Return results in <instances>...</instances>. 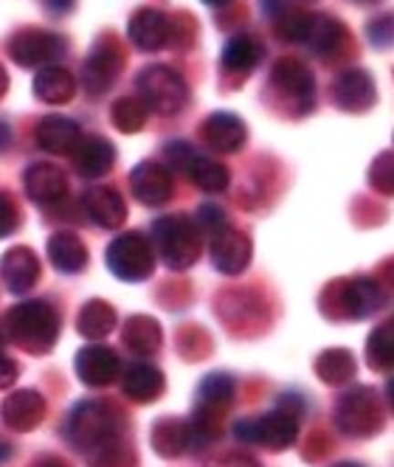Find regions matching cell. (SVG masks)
I'll use <instances>...</instances> for the list:
<instances>
[{
	"label": "cell",
	"mask_w": 394,
	"mask_h": 467,
	"mask_svg": "<svg viewBox=\"0 0 394 467\" xmlns=\"http://www.w3.org/2000/svg\"><path fill=\"white\" fill-rule=\"evenodd\" d=\"M65 437L74 451L93 456L121 440V414L105 400H82L65 420Z\"/></svg>",
	"instance_id": "obj_1"
},
{
	"label": "cell",
	"mask_w": 394,
	"mask_h": 467,
	"mask_svg": "<svg viewBox=\"0 0 394 467\" xmlns=\"http://www.w3.org/2000/svg\"><path fill=\"white\" fill-rule=\"evenodd\" d=\"M9 336L31 355H46L54 349L59 338V316L48 302L31 298V302H20L6 316Z\"/></svg>",
	"instance_id": "obj_2"
},
{
	"label": "cell",
	"mask_w": 394,
	"mask_h": 467,
	"mask_svg": "<svg viewBox=\"0 0 394 467\" xmlns=\"http://www.w3.org/2000/svg\"><path fill=\"white\" fill-rule=\"evenodd\" d=\"M155 256L172 271H186L201 256V231L189 217H161L152 225Z\"/></svg>",
	"instance_id": "obj_3"
},
{
	"label": "cell",
	"mask_w": 394,
	"mask_h": 467,
	"mask_svg": "<svg viewBox=\"0 0 394 467\" xmlns=\"http://www.w3.org/2000/svg\"><path fill=\"white\" fill-rule=\"evenodd\" d=\"M336 428L344 437L367 440L383 428V403L380 394L369 386L347 389L336 403Z\"/></svg>",
	"instance_id": "obj_4"
},
{
	"label": "cell",
	"mask_w": 394,
	"mask_h": 467,
	"mask_svg": "<svg viewBox=\"0 0 394 467\" xmlns=\"http://www.w3.org/2000/svg\"><path fill=\"white\" fill-rule=\"evenodd\" d=\"M136 88H139V99L147 105V110L161 113V116L178 113L189 99V88H186L183 77L178 71L167 68V65H147L136 79Z\"/></svg>",
	"instance_id": "obj_5"
},
{
	"label": "cell",
	"mask_w": 394,
	"mask_h": 467,
	"mask_svg": "<svg viewBox=\"0 0 394 467\" xmlns=\"http://www.w3.org/2000/svg\"><path fill=\"white\" fill-rule=\"evenodd\" d=\"M108 268L124 282H144L155 271V251L141 234H121L108 245Z\"/></svg>",
	"instance_id": "obj_6"
},
{
	"label": "cell",
	"mask_w": 394,
	"mask_h": 467,
	"mask_svg": "<svg viewBox=\"0 0 394 467\" xmlns=\"http://www.w3.org/2000/svg\"><path fill=\"white\" fill-rule=\"evenodd\" d=\"M234 437L240 442L262 445L268 451H285L296 442V437H299V420L276 409V411H268L254 420H240L234 425Z\"/></svg>",
	"instance_id": "obj_7"
},
{
	"label": "cell",
	"mask_w": 394,
	"mask_h": 467,
	"mask_svg": "<svg viewBox=\"0 0 394 467\" xmlns=\"http://www.w3.org/2000/svg\"><path fill=\"white\" fill-rule=\"evenodd\" d=\"M124 68V51L116 37H98L82 65V85L90 96H102L113 88Z\"/></svg>",
	"instance_id": "obj_8"
},
{
	"label": "cell",
	"mask_w": 394,
	"mask_h": 467,
	"mask_svg": "<svg viewBox=\"0 0 394 467\" xmlns=\"http://www.w3.org/2000/svg\"><path fill=\"white\" fill-rule=\"evenodd\" d=\"M271 82L279 90V96H285L293 108L296 116H302L307 110H313L316 105V82L313 74L305 68V62L299 59H279L271 71Z\"/></svg>",
	"instance_id": "obj_9"
},
{
	"label": "cell",
	"mask_w": 394,
	"mask_h": 467,
	"mask_svg": "<svg viewBox=\"0 0 394 467\" xmlns=\"http://www.w3.org/2000/svg\"><path fill=\"white\" fill-rule=\"evenodd\" d=\"M65 40L43 28H23L9 40V57L23 65V68H37V65H51L57 57H62Z\"/></svg>",
	"instance_id": "obj_10"
},
{
	"label": "cell",
	"mask_w": 394,
	"mask_h": 467,
	"mask_svg": "<svg viewBox=\"0 0 394 467\" xmlns=\"http://www.w3.org/2000/svg\"><path fill=\"white\" fill-rule=\"evenodd\" d=\"M336 290H338V305H341L338 316H344V318H367L386 305L383 285L369 276L349 279V282L338 285Z\"/></svg>",
	"instance_id": "obj_11"
},
{
	"label": "cell",
	"mask_w": 394,
	"mask_h": 467,
	"mask_svg": "<svg viewBox=\"0 0 394 467\" xmlns=\"http://www.w3.org/2000/svg\"><path fill=\"white\" fill-rule=\"evenodd\" d=\"M0 420L9 431H35L46 420V400L35 389H17L0 403Z\"/></svg>",
	"instance_id": "obj_12"
},
{
	"label": "cell",
	"mask_w": 394,
	"mask_h": 467,
	"mask_svg": "<svg viewBox=\"0 0 394 467\" xmlns=\"http://www.w3.org/2000/svg\"><path fill=\"white\" fill-rule=\"evenodd\" d=\"M130 189H133V197L139 203L158 209L163 203H170L172 197V175L167 166L144 161L139 163L133 172H130Z\"/></svg>",
	"instance_id": "obj_13"
},
{
	"label": "cell",
	"mask_w": 394,
	"mask_h": 467,
	"mask_svg": "<svg viewBox=\"0 0 394 467\" xmlns=\"http://www.w3.org/2000/svg\"><path fill=\"white\" fill-rule=\"evenodd\" d=\"M119 372H121V363L110 347L93 344L77 352V378L90 389L110 386L119 378Z\"/></svg>",
	"instance_id": "obj_14"
},
{
	"label": "cell",
	"mask_w": 394,
	"mask_h": 467,
	"mask_svg": "<svg viewBox=\"0 0 394 467\" xmlns=\"http://www.w3.org/2000/svg\"><path fill=\"white\" fill-rule=\"evenodd\" d=\"M333 99H336V105L347 113H364L378 102L375 79L364 68L344 71L333 85Z\"/></svg>",
	"instance_id": "obj_15"
},
{
	"label": "cell",
	"mask_w": 394,
	"mask_h": 467,
	"mask_svg": "<svg viewBox=\"0 0 394 467\" xmlns=\"http://www.w3.org/2000/svg\"><path fill=\"white\" fill-rule=\"evenodd\" d=\"M212 262L225 276H240L251 265V240L234 228H223L212 240Z\"/></svg>",
	"instance_id": "obj_16"
},
{
	"label": "cell",
	"mask_w": 394,
	"mask_h": 467,
	"mask_svg": "<svg viewBox=\"0 0 394 467\" xmlns=\"http://www.w3.org/2000/svg\"><path fill=\"white\" fill-rule=\"evenodd\" d=\"M26 194L40 206H54L68 194V178L54 163H31L23 175Z\"/></svg>",
	"instance_id": "obj_17"
},
{
	"label": "cell",
	"mask_w": 394,
	"mask_h": 467,
	"mask_svg": "<svg viewBox=\"0 0 394 467\" xmlns=\"http://www.w3.org/2000/svg\"><path fill=\"white\" fill-rule=\"evenodd\" d=\"M130 40L141 51H161L172 37V23L170 17L158 12V9H139L130 17Z\"/></svg>",
	"instance_id": "obj_18"
},
{
	"label": "cell",
	"mask_w": 394,
	"mask_h": 467,
	"mask_svg": "<svg viewBox=\"0 0 394 467\" xmlns=\"http://www.w3.org/2000/svg\"><path fill=\"white\" fill-rule=\"evenodd\" d=\"M0 279L4 285L12 290V293H26L37 285L40 279V259L37 254L26 248V245H17V248H9L0 259Z\"/></svg>",
	"instance_id": "obj_19"
},
{
	"label": "cell",
	"mask_w": 394,
	"mask_h": 467,
	"mask_svg": "<svg viewBox=\"0 0 394 467\" xmlns=\"http://www.w3.org/2000/svg\"><path fill=\"white\" fill-rule=\"evenodd\" d=\"M85 209H88V217L98 228H108V231L121 228L124 220H127L124 197L113 186H96V189H90L85 194Z\"/></svg>",
	"instance_id": "obj_20"
},
{
	"label": "cell",
	"mask_w": 394,
	"mask_h": 467,
	"mask_svg": "<svg viewBox=\"0 0 394 467\" xmlns=\"http://www.w3.org/2000/svg\"><path fill=\"white\" fill-rule=\"evenodd\" d=\"M74 155V166L77 172L85 178H102L113 170V161H116V150L108 139H98V136H82V141L77 144Z\"/></svg>",
	"instance_id": "obj_21"
},
{
	"label": "cell",
	"mask_w": 394,
	"mask_h": 467,
	"mask_svg": "<svg viewBox=\"0 0 394 467\" xmlns=\"http://www.w3.org/2000/svg\"><path fill=\"white\" fill-rule=\"evenodd\" d=\"M121 389L124 394L133 400V403H155V400L167 389V380H163L161 369L152 363H133L130 369H124L121 378Z\"/></svg>",
	"instance_id": "obj_22"
},
{
	"label": "cell",
	"mask_w": 394,
	"mask_h": 467,
	"mask_svg": "<svg viewBox=\"0 0 394 467\" xmlns=\"http://www.w3.org/2000/svg\"><path fill=\"white\" fill-rule=\"evenodd\" d=\"M82 141V130L77 121L62 119V116H46L37 124V144L46 152L54 155H71L77 150V144Z\"/></svg>",
	"instance_id": "obj_23"
},
{
	"label": "cell",
	"mask_w": 394,
	"mask_h": 467,
	"mask_svg": "<svg viewBox=\"0 0 394 467\" xmlns=\"http://www.w3.org/2000/svg\"><path fill=\"white\" fill-rule=\"evenodd\" d=\"M245 124L234 113H212L203 124V139L217 152H237L245 144Z\"/></svg>",
	"instance_id": "obj_24"
},
{
	"label": "cell",
	"mask_w": 394,
	"mask_h": 467,
	"mask_svg": "<svg viewBox=\"0 0 394 467\" xmlns=\"http://www.w3.org/2000/svg\"><path fill=\"white\" fill-rule=\"evenodd\" d=\"M51 265L59 274H79L88 265V248L71 231H57L46 245Z\"/></svg>",
	"instance_id": "obj_25"
},
{
	"label": "cell",
	"mask_w": 394,
	"mask_h": 467,
	"mask_svg": "<svg viewBox=\"0 0 394 467\" xmlns=\"http://www.w3.org/2000/svg\"><path fill=\"white\" fill-rule=\"evenodd\" d=\"M35 93L46 105H68L77 93V79L59 65H46L35 77Z\"/></svg>",
	"instance_id": "obj_26"
},
{
	"label": "cell",
	"mask_w": 394,
	"mask_h": 467,
	"mask_svg": "<svg viewBox=\"0 0 394 467\" xmlns=\"http://www.w3.org/2000/svg\"><path fill=\"white\" fill-rule=\"evenodd\" d=\"M121 341L130 352L136 355H152L158 352L163 336H161V324L152 316H133L124 324Z\"/></svg>",
	"instance_id": "obj_27"
},
{
	"label": "cell",
	"mask_w": 394,
	"mask_h": 467,
	"mask_svg": "<svg viewBox=\"0 0 394 467\" xmlns=\"http://www.w3.org/2000/svg\"><path fill=\"white\" fill-rule=\"evenodd\" d=\"M150 442H152V451H155L158 456H163V459H175V456H181L183 451H189V428H186L183 420H172V417L158 420V422L152 425V437H150Z\"/></svg>",
	"instance_id": "obj_28"
},
{
	"label": "cell",
	"mask_w": 394,
	"mask_h": 467,
	"mask_svg": "<svg viewBox=\"0 0 394 467\" xmlns=\"http://www.w3.org/2000/svg\"><path fill=\"white\" fill-rule=\"evenodd\" d=\"M355 355L349 349L333 347V349H324L316 358V375L318 380H324L327 386H344L355 378Z\"/></svg>",
	"instance_id": "obj_29"
},
{
	"label": "cell",
	"mask_w": 394,
	"mask_h": 467,
	"mask_svg": "<svg viewBox=\"0 0 394 467\" xmlns=\"http://www.w3.org/2000/svg\"><path fill=\"white\" fill-rule=\"evenodd\" d=\"M223 68L225 71H237V74H248L256 68V62L262 59V43L254 40L251 35H237L223 46Z\"/></svg>",
	"instance_id": "obj_30"
},
{
	"label": "cell",
	"mask_w": 394,
	"mask_h": 467,
	"mask_svg": "<svg viewBox=\"0 0 394 467\" xmlns=\"http://www.w3.org/2000/svg\"><path fill=\"white\" fill-rule=\"evenodd\" d=\"M181 170H186V175L192 178V183L206 189V192H225L228 189V181H232V178H228V170H225L223 163H217V161H212L206 155H197V152H192L186 158V163L181 166Z\"/></svg>",
	"instance_id": "obj_31"
},
{
	"label": "cell",
	"mask_w": 394,
	"mask_h": 467,
	"mask_svg": "<svg viewBox=\"0 0 394 467\" xmlns=\"http://www.w3.org/2000/svg\"><path fill=\"white\" fill-rule=\"evenodd\" d=\"M113 329H116V310L108 302H102V298H93V302H88L79 310V332L85 338L98 341L110 336Z\"/></svg>",
	"instance_id": "obj_32"
},
{
	"label": "cell",
	"mask_w": 394,
	"mask_h": 467,
	"mask_svg": "<svg viewBox=\"0 0 394 467\" xmlns=\"http://www.w3.org/2000/svg\"><path fill=\"white\" fill-rule=\"evenodd\" d=\"M344 37H347V31L338 20L324 17V15H313L310 35H307L305 46H310L316 54L327 57V54H336L344 46Z\"/></svg>",
	"instance_id": "obj_33"
},
{
	"label": "cell",
	"mask_w": 394,
	"mask_h": 467,
	"mask_svg": "<svg viewBox=\"0 0 394 467\" xmlns=\"http://www.w3.org/2000/svg\"><path fill=\"white\" fill-rule=\"evenodd\" d=\"M201 406L206 409H214V411H225L228 403L234 400V391H237V383L232 375L225 372H212L201 380Z\"/></svg>",
	"instance_id": "obj_34"
},
{
	"label": "cell",
	"mask_w": 394,
	"mask_h": 467,
	"mask_svg": "<svg viewBox=\"0 0 394 467\" xmlns=\"http://www.w3.org/2000/svg\"><path fill=\"white\" fill-rule=\"evenodd\" d=\"M147 116H150V110H147V105L141 102L139 96H121V99H116L113 108H110L113 127L119 132H127V136H130V132L144 130Z\"/></svg>",
	"instance_id": "obj_35"
},
{
	"label": "cell",
	"mask_w": 394,
	"mask_h": 467,
	"mask_svg": "<svg viewBox=\"0 0 394 467\" xmlns=\"http://www.w3.org/2000/svg\"><path fill=\"white\" fill-rule=\"evenodd\" d=\"M367 360L375 372H389L394 366V327L391 321L380 324L367 341Z\"/></svg>",
	"instance_id": "obj_36"
},
{
	"label": "cell",
	"mask_w": 394,
	"mask_h": 467,
	"mask_svg": "<svg viewBox=\"0 0 394 467\" xmlns=\"http://www.w3.org/2000/svg\"><path fill=\"white\" fill-rule=\"evenodd\" d=\"M310 23H313V15L310 12H282L279 20H276V31L282 40H290V43H305L307 35H310Z\"/></svg>",
	"instance_id": "obj_37"
},
{
	"label": "cell",
	"mask_w": 394,
	"mask_h": 467,
	"mask_svg": "<svg viewBox=\"0 0 394 467\" xmlns=\"http://www.w3.org/2000/svg\"><path fill=\"white\" fill-rule=\"evenodd\" d=\"M90 467H136V456L130 448H124L121 440H119V442H113V445H108L102 451H96L93 459H90Z\"/></svg>",
	"instance_id": "obj_38"
},
{
	"label": "cell",
	"mask_w": 394,
	"mask_h": 467,
	"mask_svg": "<svg viewBox=\"0 0 394 467\" xmlns=\"http://www.w3.org/2000/svg\"><path fill=\"white\" fill-rule=\"evenodd\" d=\"M369 181H372V186H375L378 192H383V194H391V192H394V166H391V152H389V150L372 163Z\"/></svg>",
	"instance_id": "obj_39"
},
{
	"label": "cell",
	"mask_w": 394,
	"mask_h": 467,
	"mask_svg": "<svg viewBox=\"0 0 394 467\" xmlns=\"http://www.w3.org/2000/svg\"><path fill=\"white\" fill-rule=\"evenodd\" d=\"M20 225V209L15 200L6 194V192H0V240L9 237V234H15Z\"/></svg>",
	"instance_id": "obj_40"
},
{
	"label": "cell",
	"mask_w": 394,
	"mask_h": 467,
	"mask_svg": "<svg viewBox=\"0 0 394 467\" xmlns=\"http://www.w3.org/2000/svg\"><path fill=\"white\" fill-rule=\"evenodd\" d=\"M197 231H209V234H220L225 228V214L217 206H201L194 217Z\"/></svg>",
	"instance_id": "obj_41"
},
{
	"label": "cell",
	"mask_w": 394,
	"mask_h": 467,
	"mask_svg": "<svg viewBox=\"0 0 394 467\" xmlns=\"http://www.w3.org/2000/svg\"><path fill=\"white\" fill-rule=\"evenodd\" d=\"M369 40L378 48H386L391 43V17L389 15H380L378 20L369 23Z\"/></svg>",
	"instance_id": "obj_42"
},
{
	"label": "cell",
	"mask_w": 394,
	"mask_h": 467,
	"mask_svg": "<svg viewBox=\"0 0 394 467\" xmlns=\"http://www.w3.org/2000/svg\"><path fill=\"white\" fill-rule=\"evenodd\" d=\"M203 467H262V464L248 453H223V456L206 462Z\"/></svg>",
	"instance_id": "obj_43"
},
{
	"label": "cell",
	"mask_w": 394,
	"mask_h": 467,
	"mask_svg": "<svg viewBox=\"0 0 394 467\" xmlns=\"http://www.w3.org/2000/svg\"><path fill=\"white\" fill-rule=\"evenodd\" d=\"M17 375H20L17 363L6 355H0V389H12L17 383Z\"/></svg>",
	"instance_id": "obj_44"
},
{
	"label": "cell",
	"mask_w": 394,
	"mask_h": 467,
	"mask_svg": "<svg viewBox=\"0 0 394 467\" xmlns=\"http://www.w3.org/2000/svg\"><path fill=\"white\" fill-rule=\"evenodd\" d=\"M46 4L54 15H68L77 6V0H46Z\"/></svg>",
	"instance_id": "obj_45"
},
{
	"label": "cell",
	"mask_w": 394,
	"mask_h": 467,
	"mask_svg": "<svg viewBox=\"0 0 394 467\" xmlns=\"http://www.w3.org/2000/svg\"><path fill=\"white\" fill-rule=\"evenodd\" d=\"M31 467H68L62 459H57V456H43V459H37Z\"/></svg>",
	"instance_id": "obj_46"
},
{
	"label": "cell",
	"mask_w": 394,
	"mask_h": 467,
	"mask_svg": "<svg viewBox=\"0 0 394 467\" xmlns=\"http://www.w3.org/2000/svg\"><path fill=\"white\" fill-rule=\"evenodd\" d=\"M9 141H12L9 127H6V124H0V150H6V147H9Z\"/></svg>",
	"instance_id": "obj_47"
},
{
	"label": "cell",
	"mask_w": 394,
	"mask_h": 467,
	"mask_svg": "<svg viewBox=\"0 0 394 467\" xmlns=\"http://www.w3.org/2000/svg\"><path fill=\"white\" fill-rule=\"evenodd\" d=\"M12 453H15V448H12L9 442H0V464L9 462V459H12Z\"/></svg>",
	"instance_id": "obj_48"
},
{
	"label": "cell",
	"mask_w": 394,
	"mask_h": 467,
	"mask_svg": "<svg viewBox=\"0 0 394 467\" xmlns=\"http://www.w3.org/2000/svg\"><path fill=\"white\" fill-rule=\"evenodd\" d=\"M6 90H9V77H6V68L0 65V99L6 96Z\"/></svg>",
	"instance_id": "obj_49"
},
{
	"label": "cell",
	"mask_w": 394,
	"mask_h": 467,
	"mask_svg": "<svg viewBox=\"0 0 394 467\" xmlns=\"http://www.w3.org/2000/svg\"><path fill=\"white\" fill-rule=\"evenodd\" d=\"M333 467H364L360 462H352V459H347V462H338V464H333Z\"/></svg>",
	"instance_id": "obj_50"
},
{
	"label": "cell",
	"mask_w": 394,
	"mask_h": 467,
	"mask_svg": "<svg viewBox=\"0 0 394 467\" xmlns=\"http://www.w3.org/2000/svg\"><path fill=\"white\" fill-rule=\"evenodd\" d=\"M203 4H209V6H225V4H232V0H203Z\"/></svg>",
	"instance_id": "obj_51"
},
{
	"label": "cell",
	"mask_w": 394,
	"mask_h": 467,
	"mask_svg": "<svg viewBox=\"0 0 394 467\" xmlns=\"http://www.w3.org/2000/svg\"><path fill=\"white\" fill-rule=\"evenodd\" d=\"M360 4H375V0H360Z\"/></svg>",
	"instance_id": "obj_52"
}]
</instances>
